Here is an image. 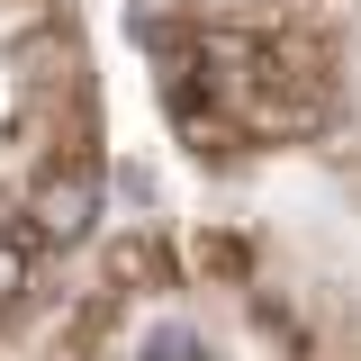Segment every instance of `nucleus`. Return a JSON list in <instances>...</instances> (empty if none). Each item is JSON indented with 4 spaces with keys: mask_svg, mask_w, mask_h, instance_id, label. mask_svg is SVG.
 Instances as JSON below:
<instances>
[{
    "mask_svg": "<svg viewBox=\"0 0 361 361\" xmlns=\"http://www.w3.org/2000/svg\"><path fill=\"white\" fill-rule=\"evenodd\" d=\"M90 217H99V172H90V163H45L37 190H27V226H18V235H27L37 253H54V244H82Z\"/></svg>",
    "mask_w": 361,
    "mask_h": 361,
    "instance_id": "f257e3e1",
    "label": "nucleus"
},
{
    "mask_svg": "<svg viewBox=\"0 0 361 361\" xmlns=\"http://www.w3.org/2000/svg\"><path fill=\"white\" fill-rule=\"evenodd\" d=\"M109 280H118V289H172L180 271H172V253H163L154 235H127V244H109Z\"/></svg>",
    "mask_w": 361,
    "mask_h": 361,
    "instance_id": "f03ea898",
    "label": "nucleus"
},
{
    "mask_svg": "<svg viewBox=\"0 0 361 361\" xmlns=\"http://www.w3.org/2000/svg\"><path fill=\"white\" fill-rule=\"evenodd\" d=\"M190 262H199V280L244 289V280H253V244H244V235H199V244H190Z\"/></svg>",
    "mask_w": 361,
    "mask_h": 361,
    "instance_id": "7ed1b4c3",
    "label": "nucleus"
}]
</instances>
